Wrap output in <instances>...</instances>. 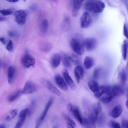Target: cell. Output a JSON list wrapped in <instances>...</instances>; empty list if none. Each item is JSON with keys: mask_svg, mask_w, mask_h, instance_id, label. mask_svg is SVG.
<instances>
[{"mask_svg": "<svg viewBox=\"0 0 128 128\" xmlns=\"http://www.w3.org/2000/svg\"><path fill=\"white\" fill-rule=\"evenodd\" d=\"M70 46L73 51L78 55L81 56L84 51V40L80 34H77L72 38Z\"/></svg>", "mask_w": 128, "mask_h": 128, "instance_id": "1", "label": "cell"}, {"mask_svg": "<svg viewBox=\"0 0 128 128\" xmlns=\"http://www.w3.org/2000/svg\"><path fill=\"white\" fill-rule=\"evenodd\" d=\"M123 89L120 86L117 85L111 86L110 89L99 98L103 103H108L114 98L122 94Z\"/></svg>", "mask_w": 128, "mask_h": 128, "instance_id": "2", "label": "cell"}, {"mask_svg": "<svg viewBox=\"0 0 128 128\" xmlns=\"http://www.w3.org/2000/svg\"><path fill=\"white\" fill-rule=\"evenodd\" d=\"M84 8L88 12L98 13L102 12L104 8V3L99 0H89L86 1L84 4Z\"/></svg>", "mask_w": 128, "mask_h": 128, "instance_id": "3", "label": "cell"}, {"mask_svg": "<svg viewBox=\"0 0 128 128\" xmlns=\"http://www.w3.org/2000/svg\"><path fill=\"white\" fill-rule=\"evenodd\" d=\"M67 108L69 114L82 124L83 118L81 115L78 107L77 106L69 104H68Z\"/></svg>", "mask_w": 128, "mask_h": 128, "instance_id": "4", "label": "cell"}, {"mask_svg": "<svg viewBox=\"0 0 128 128\" xmlns=\"http://www.w3.org/2000/svg\"><path fill=\"white\" fill-rule=\"evenodd\" d=\"M102 110V106L101 103L97 102L94 103L89 111L88 116L96 122L99 114Z\"/></svg>", "mask_w": 128, "mask_h": 128, "instance_id": "5", "label": "cell"}, {"mask_svg": "<svg viewBox=\"0 0 128 128\" xmlns=\"http://www.w3.org/2000/svg\"><path fill=\"white\" fill-rule=\"evenodd\" d=\"M80 20V26L82 28H84L89 27L92 21L91 16L88 12H85L82 14Z\"/></svg>", "mask_w": 128, "mask_h": 128, "instance_id": "6", "label": "cell"}, {"mask_svg": "<svg viewBox=\"0 0 128 128\" xmlns=\"http://www.w3.org/2000/svg\"><path fill=\"white\" fill-rule=\"evenodd\" d=\"M15 22L18 25H22L25 24L26 13V11L22 10H18L14 13Z\"/></svg>", "mask_w": 128, "mask_h": 128, "instance_id": "7", "label": "cell"}, {"mask_svg": "<svg viewBox=\"0 0 128 128\" xmlns=\"http://www.w3.org/2000/svg\"><path fill=\"white\" fill-rule=\"evenodd\" d=\"M22 62L23 66L26 68H29L34 66L35 62L34 58L27 51L22 58Z\"/></svg>", "mask_w": 128, "mask_h": 128, "instance_id": "8", "label": "cell"}, {"mask_svg": "<svg viewBox=\"0 0 128 128\" xmlns=\"http://www.w3.org/2000/svg\"><path fill=\"white\" fill-rule=\"evenodd\" d=\"M37 88L36 84L31 81H27L22 91V94H27L32 93L35 92Z\"/></svg>", "mask_w": 128, "mask_h": 128, "instance_id": "9", "label": "cell"}, {"mask_svg": "<svg viewBox=\"0 0 128 128\" xmlns=\"http://www.w3.org/2000/svg\"><path fill=\"white\" fill-rule=\"evenodd\" d=\"M41 81L43 84L52 93L58 96L61 95V93L60 91L49 81L43 79Z\"/></svg>", "mask_w": 128, "mask_h": 128, "instance_id": "10", "label": "cell"}, {"mask_svg": "<svg viewBox=\"0 0 128 128\" xmlns=\"http://www.w3.org/2000/svg\"><path fill=\"white\" fill-rule=\"evenodd\" d=\"M62 74L66 82L70 88L73 90H75L76 88V85L69 75L68 70L66 69H63L62 70Z\"/></svg>", "mask_w": 128, "mask_h": 128, "instance_id": "11", "label": "cell"}, {"mask_svg": "<svg viewBox=\"0 0 128 128\" xmlns=\"http://www.w3.org/2000/svg\"><path fill=\"white\" fill-rule=\"evenodd\" d=\"M97 44L96 39L94 38H89L84 40V45L86 50L90 51L96 47Z\"/></svg>", "mask_w": 128, "mask_h": 128, "instance_id": "12", "label": "cell"}, {"mask_svg": "<svg viewBox=\"0 0 128 128\" xmlns=\"http://www.w3.org/2000/svg\"><path fill=\"white\" fill-rule=\"evenodd\" d=\"M54 79L56 85L60 89L65 91L68 90V86L66 83L60 75L58 74L56 75Z\"/></svg>", "mask_w": 128, "mask_h": 128, "instance_id": "13", "label": "cell"}, {"mask_svg": "<svg viewBox=\"0 0 128 128\" xmlns=\"http://www.w3.org/2000/svg\"><path fill=\"white\" fill-rule=\"evenodd\" d=\"M8 83L10 84H13L16 77L17 72L16 68L12 66H10L8 70Z\"/></svg>", "mask_w": 128, "mask_h": 128, "instance_id": "14", "label": "cell"}, {"mask_svg": "<svg viewBox=\"0 0 128 128\" xmlns=\"http://www.w3.org/2000/svg\"><path fill=\"white\" fill-rule=\"evenodd\" d=\"M71 6L72 8V14L74 17L76 16L78 10L82 4L83 0H73L71 1Z\"/></svg>", "mask_w": 128, "mask_h": 128, "instance_id": "15", "label": "cell"}, {"mask_svg": "<svg viewBox=\"0 0 128 128\" xmlns=\"http://www.w3.org/2000/svg\"><path fill=\"white\" fill-rule=\"evenodd\" d=\"M111 86L108 85H103L99 86L97 90L94 93V96L99 98L102 96L110 88Z\"/></svg>", "mask_w": 128, "mask_h": 128, "instance_id": "16", "label": "cell"}, {"mask_svg": "<svg viewBox=\"0 0 128 128\" xmlns=\"http://www.w3.org/2000/svg\"><path fill=\"white\" fill-rule=\"evenodd\" d=\"M96 121L88 116L87 118H83L82 125L87 128H95Z\"/></svg>", "mask_w": 128, "mask_h": 128, "instance_id": "17", "label": "cell"}, {"mask_svg": "<svg viewBox=\"0 0 128 128\" xmlns=\"http://www.w3.org/2000/svg\"><path fill=\"white\" fill-rule=\"evenodd\" d=\"M61 60V56L60 54L56 53L52 56L50 60L51 65L53 68H56L60 65Z\"/></svg>", "mask_w": 128, "mask_h": 128, "instance_id": "18", "label": "cell"}, {"mask_svg": "<svg viewBox=\"0 0 128 128\" xmlns=\"http://www.w3.org/2000/svg\"><path fill=\"white\" fill-rule=\"evenodd\" d=\"M122 111L121 106L120 105H117L110 111L109 114L110 116L112 118H117L120 116Z\"/></svg>", "mask_w": 128, "mask_h": 128, "instance_id": "19", "label": "cell"}, {"mask_svg": "<svg viewBox=\"0 0 128 128\" xmlns=\"http://www.w3.org/2000/svg\"><path fill=\"white\" fill-rule=\"evenodd\" d=\"M60 56L61 60L63 66L66 68H70L72 67V64L69 55L62 53Z\"/></svg>", "mask_w": 128, "mask_h": 128, "instance_id": "20", "label": "cell"}, {"mask_svg": "<svg viewBox=\"0 0 128 128\" xmlns=\"http://www.w3.org/2000/svg\"><path fill=\"white\" fill-rule=\"evenodd\" d=\"M74 73L77 82L78 83H79L80 80L84 76V70L81 66H78L75 68Z\"/></svg>", "mask_w": 128, "mask_h": 128, "instance_id": "21", "label": "cell"}, {"mask_svg": "<svg viewBox=\"0 0 128 128\" xmlns=\"http://www.w3.org/2000/svg\"><path fill=\"white\" fill-rule=\"evenodd\" d=\"M54 100V98L52 97H50L48 100L46 104L44 110L41 114L39 118L40 119L43 121L51 105H52Z\"/></svg>", "mask_w": 128, "mask_h": 128, "instance_id": "22", "label": "cell"}, {"mask_svg": "<svg viewBox=\"0 0 128 128\" xmlns=\"http://www.w3.org/2000/svg\"><path fill=\"white\" fill-rule=\"evenodd\" d=\"M122 56L124 59L125 60L126 58L128 50V41L124 40L123 41L121 47Z\"/></svg>", "mask_w": 128, "mask_h": 128, "instance_id": "23", "label": "cell"}, {"mask_svg": "<svg viewBox=\"0 0 128 128\" xmlns=\"http://www.w3.org/2000/svg\"><path fill=\"white\" fill-rule=\"evenodd\" d=\"M94 60L91 57L87 56L84 60V65L85 68L87 70L91 68L94 65Z\"/></svg>", "mask_w": 128, "mask_h": 128, "instance_id": "24", "label": "cell"}, {"mask_svg": "<svg viewBox=\"0 0 128 128\" xmlns=\"http://www.w3.org/2000/svg\"><path fill=\"white\" fill-rule=\"evenodd\" d=\"M88 85L90 89L94 93L97 90L99 86L98 83L94 80L89 81L88 83Z\"/></svg>", "mask_w": 128, "mask_h": 128, "instance_id": "25", "label": "cell"}, {"mask_svg": "<svg viewBox=\"0 0 128 128\" xmlns=\"http://www.w3.org/2000/svg\"><path fill=\"white\" fill-rule=\"evenodd\" d=\"M21 90H18L11 95L8 98V100L10 102H12L19 98L22 94Z\"/></svg>", "mask_w": 128, "mask_h": 128, "instance_id": "26", "label": "cell"}, {"mask_svg": "<svg viewBox=\"0 0 128 128\" xmlns=\"http://www.w3.org/2000/svg\"><path fill=\"white\" fill-rule=\"evenodd\" d=\"M69 56L71 62L76 64H78L80 63V59L76 55L74 54H71Z\"/></svg>", "mask_w": 128, "mask_h": 128, "instance_id": "27", "label": "cell"}, {"mask_svg": "<svg viewBox=\"0 0 128 128\" xmlns=\"http://www.w3.org/2000/svg\"><path fill=\"white\" fill-rule=\"evenodd\" d=\"M48 26V20L44 19L43 21L41 26L42 30L44 33H46L47 31Z\"/></svg>", "mask_w": 128, "mask_h": 128, "instance_id": "28", "label": "cell"}, {"mask_svg": "<svg viewBox=\"0 0 128 128\" xmlns=\"http://www.w3.org/2000/svg\"><path fill=\"white\" fill-rule=\"evenodd\" d=\"M108 125L110 128H121L119 124L114 121H110L108 122Z\"/></svg>", "mask_w": 128, "mask_h": 128, "instance_id": "29", "label": "cell"}, {"mask_svg": "<svg viewBox=\"0 0 128 128\" xmlns=\"http://www.w3.org/2000/svg\"><path fill=\"white\" fill-rule=\"evenodd\" d=\"M29 110V108H26L22 110L19 114V118L26 119V115H28Z\"/></svg>", "mask_w": 128, "mask_h": 128, "instance_id": "30", "label": "cell"}, {"mask_svg": "<svg viewBox=\"0 0 128 128\" xmlns=\"http://www.w3.org/2000/svg\"><path fill=\"white\" fill-rule=\"evenodd\" d=\"M52 45L48 43L43 44L41 46V49L44 51L46 52L52 49Z\"/></svg>", "mask_w": 128, "mask_h": 128, "instance_id": "31", "label": "cell"}, {"mask_svg": "<svg viewBox=\"0 0 128 128\" xmlns=\"http://www.w3.org/2000/svg\"><path fill=\"white\" fill-rule=\"evenodd\" d=\"M63 116L67 123L71 124L74 126H76V124L74 122L72 119L68 116L65 114H63Z\"/></svg>", "mask_w": 128, "mask_h": 128, "instance_id": "32", "label": "cell"}, {"mask_svg": "<svg viewBox=\"0 0 128 128\" xmlns=\"http://www.w3.org/2000/svg\"><path fill=\"white\" fill-rule=\"evenodd\" d=\"M0 13L3 15L6 16L10 15L13 12L12 10L11 9H3L0 10Z\"/></svg>", "mask_w": 128, "mask_h": 128, "instance_id": "33", "label": "cell"}, {"mask_svg": "<svg viewBox=\"0 0 128 128\" xmlns=\"http://www.w3.org/2000/svg\"><path fill=\"white\" fill-rule=\"evenodd\" d=\"M119 76L121 81L123 83L126 80L127 76L126 72L124 71H122L120 72Z\"/></svg>", "mask_w": 128, "mask_h": 128, "instance_id": "34", "label": "cell"}, {"mask_svg": "<svg viewBox=\"0 0 128 128\" xmlns=\"http://www.w3.org/2000/svg\"><path fill=\"white\" fill-rule=\"evenodd\" d=\"M26 119L19 118L14 128H20L25 122Z\"/></svg>", "mask_w": 128, "mask_h": 128, "instance_id": "35", "label": "cell"}, {"mask_svg": "<svg viewBox=\"0 0 128 128\" xmlns=\"http://www.w3.org/2000/svg\"><path fill=\"white\" fill-rule=\"evenodd\" d=\"M104 117L102 114L98 116L96 121L98 125L101 126L102 125L104 121Z\"/></svg>", "mask_w": 128, "mask_h": 128, "instance_id": "36", "label": "cell"}, {"mask_svg": "<svg viewBox=\"0 0 128 128\" xmlns=\"http://www.w3.org/2000/svg\"><path fill=\"white\" fill-rule=\"evenodd\" d=\"M100 70V68H96L94 69L93 72V76L94 78L96 79L98 78Z\"/></svg>", "mask_w": 128, "mask_h": 128, "instance_id": "37", "label": "cell"}, {"mask_svg": "<svg viewBox=\"0 0 128 128\" xmlns=\"http://www.w3.org/2000/svg\"><path fill=\"white\" fill-rule=\"evenodd\" d=\"M13 43L12 41L11 40H10L6 46V49L9 51L12 52L13 50Z\"/></svg>", "mask_w": 128, "mask_h": 128, "instance_id": "38", "label": "cell"}, {"mask_svg": "<svg viewBox=\"0 0 128 128\" xmlns=\"http://www.w3.org/2000/svg\"><path fill=\"white\" fill-rule=\"evenodd\" d=\"M18 113V110L16 109L12 110L10 112V114L12 118H14L17 115Z\"/></svg>", "mask_w": 128, "mask_h": 128, "instance_id": "39", "label": "cell"}, {"mask_svg": "<svg viewBox=\"0 0 128 128\" xmlns=\"http://www.w3.org/2000/svg\"><path fill=\"white\" fill-rule=\"evenodd\" d=\"M42 121L40 118H38L36 120L34 128H39Z\"/></svg>", "mask_w": 128, "mask_h": 128, "instance_id": "40", "label": "cell"}, {"mask_svg": "<svg viewBox=\"0 0 128 128\" xmlns=\"http://www.w3.org/2000/svg\"><path fill=\"white\" fill-rule=\"evenodd\" d=\"M123 34L126 38H128V32L127 28L125 24H124L123 27Z\"/></svg>", "mask_w": 128, "mask_h": 128, "instance_id": "41", "label": "cell"}, {"mask_svg": "<svg viewBox=\"0 0 128 128\" xmlns=\"http://www.w3.org/2000/svg\"><path fill=\"white\" fill-rule=\"evenodd\" d=\"M122 128H128V121L124 120L122 122Z\"/></svg>", "mask_w": 128, "mask_h": 128, "instance_id": "42", "label": "cell"}, {"mask_svg": "<svg viewBox=\"0 0 128 128\" xmlns=\"http://www.w3.org/2000/svg\"><path fill=\"white\" fill-rule=\"evenodd\" d=\"M8 34L10 36L12 37H14L16 36V34L15 32L12 31L8 32Z\"/></svg>", "mask_w": 128, "mask_h": 128, "instance_id": "43", "label": "cell"}, {"mask_svg": "<svg viewBox=\"0 0 128 128\" xmlns=\"http://www.w3.org/2000/svg\"><path fill=\"white\" fill-rule=\"evenodd\" d=\"M0 40L2 42L4 45L6 44V41L5 40V38H4L2 37L1 38H0Z\"/></svg>", "mask_w": 128, "mask_h": 128, "instance_id": "44", "label": "cell"}, {"mask_svg": "<svg viewBox=\"0 0 128 128\" xmlns=\"http://www.w3.org/2000/svg\"><path fill=\"white\" fill-rule=\"evenodd\" d=\"M67 128H75V126L71 124L67 123Z\"/></svg>", "mask_w": 128, "mask_h": 128, "instance_id": "45", "label": "cell"}, {"mask_svg": "<svg viewBox=\"0 0 128 128\" xmlns=\"http://www.w3.org/2000/svg\"><path fill=\"white\" fill-rule=\"evenodd\" d=\"M12 118L11 117L8 115L5 118L6 120L8 121H10Z\"/></svg>", "mask_w": 128, "mask_h": 128, "instance_id": "46", "label": "cell"}, {"mask_svg": "<svg viewBox=\"0 0 128 128\" xmlns=\"http://www.w3.org/2000/svg\"><path fill=\"white\" fill-rule=\"evenodd\" d=\"M30 8L32 10H35L37 8V6L36 5H33L31 6Z\"/></svg>", "mask_w": 128, "mask_h": 128, "instance_id": "47", "label": "cell"}, {"mask_svg": "<svg viewBox=\"0 0 128 128\" xmlns=\"http://www.w3.org/2000/svg\"><path fill=\"white\" fill-rule=\"evenodd\" d=\"M6 20V18L4 17L1 16L0 17V21H4Z\"/></svg>", "mask_w": 128, "mask_h": 128, "instance_id": "48", "label": "cell"}, {"mask_svg": "<svg viewBox=\"0 0 128 128\" xmlns=\"http://www.w3.org/2000/svg\"><path fill=\"white\" fill-rule=\"evenodd\" d=\"M8 2H16L18 1V0H7Z\"/></svg>", "mask_w": 128, "mask_h": 128, "instance_id": "49", "label": "cell"}, {"mask_svg": "<svg viewBox=\"0 0 128 128\" xmlns=\"http://www.w3.org/2000/svg\"><path fill=\"white\" fill-rule=\"evenodd\" d=\"M125 2V4L126 6L127 10L128 12V2L126 1Z\"/></svg>", "mask_w": 128, "mask_h": 128, "instance_id": "50", "label": "cell"}, {"mask_svg": "<svg viewBox=\"0 0 128 128\" xmlns=\"http://www.w3.org/2000/svg\"><path fill=\"white\" fill-rule=\"evenodd\" d=\"M127 92H128V99H127V100L126 102V107L128 108V90H127Z\"/></svg>", "mask_w": 128, "mask_h": 128, "instance_id": "51", "label": "cell"}, {"mask_svg": "<svg viewBox=\"0 0 128 128\" xmlns=\"http://www.w3.org/2000/svg\"><path fill=\"white\" fill-rule=\"evenodd\" d=\"M0 128H6V126L4 124H1L0 125Z\"/></svg>", "mask_w": 128, "mask_h": 128, "instance_id": "52", "label": "cell"}, {"mask_svg": "<svg viewBox=\"0 0 128 128\" xmlns=\"http://www.w3.org/2000/svg\"><path fill=\"white\" fill-rule=\"evenodd\" d=\"M126 69H128V62L126 66Z\"/></svg>", "mask_w": 128, "mask_h": 128, "instance_id": "53", "label": "cell"}, {"mask_svg": "<svg viewBox=\"0 0 128 128\" xmlns=\"http://www.w3.org/2000/svg\"><path fill=\"white\" fill-rule=\"evenodd\" d=\"M52 128H57V127L56 126H54Z\"/></svg>", "mask_w": 128, "mask_h": 128, "instance_id": "54", "label": "cell"}]
</instances>
